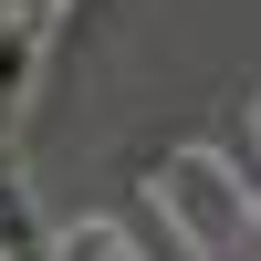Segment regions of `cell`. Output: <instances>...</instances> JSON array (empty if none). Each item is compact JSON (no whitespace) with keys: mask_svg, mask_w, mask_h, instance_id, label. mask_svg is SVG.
<instances>
[{"mask_svg":"<svg viewBox=\"0 0 261 261\" xmlns=\"http://www.w3.org/2000/svg\"><path fill=\"white\" fill-rule=\"evenodd\" d=\"M146 199L167 209V230H178L199 261H230V251L251 241V188L230 178L209 146H178V157H157V167H146Z\"/></svg>","mask_w":261,"mask_h":261,"instance_id":"obj_1","label":"cell"},{"mask_svg":"<svg viewBox=\"0 0 261 261\" xmlns=\"http://www.w3.org/2000/svg\"><path fill=\"white\" fill-rule=\"evenodd\" d=\"M32 53H42V32L0 0V136H11V115L32 105Z\"/></svg>","mask_w":261,"mask_h":261,"instance_id":"obj_2","label":"cell"},{"mask_svg":"<svg viewBox=\"0 0 261 261\" xmlns=\"http://www.w3.org/2000/svg\"><path fill=\"white\" fill-rule=\"evenodd\" d=\"M42 261H146V251H136V241H125V230H115V220H84V230H63V241H53V251H42Z\"/></svg>","mask_w":261,"mask_h":261,"instance_id":"obj_3","label":"cell"},{"mask_svg":"<svg viewBox=\"0 0 261 261\" xmlns=\"http://www.w3.org/2000/svg\"><path fill=\"white\" fill-rule=\"evenodd\" d=\"M53 241L32 230V209H21V188H11V167H0V261H42Z\"/></svg>","mask_w":261,"mask_h":261,"instance_id":"obj_4","label":"cell"},{"mask_svg":"<svg viewBox=\"0 0 261 261\" xmlns=\"http://www.w3.org/2000/svg\"><path fill=\"white\" fill-rule=\"evenodd\" d=\"M11 11H21V21H32V32H42V21H53V11H63V0H11Z\"/></svg>","mask_w":261,"mask_h":261,"instance_id":"obj_5","label":"cell"}]
</instances>
